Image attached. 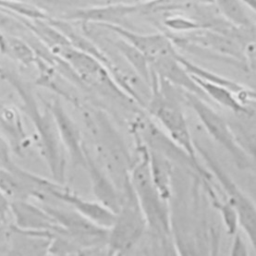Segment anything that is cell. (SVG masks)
<instances>
[{"instance_id":"obj_1","label":"cell","mask_w":256,"mask_h":256,"mask_svg":"<svg viewBox=\"0 0 256 256\" xmlns=\"http://www.w3.org/2000/svg\"><path fill=\"white\" fill-rule=\"evenodd\" d=\"M0 77L17 93L21 102L20 109L30 119L36 131L40 153L50 170L53 180L64 184L66 152L48 102L42 99L41 105L30 84L15 71L2 67Z\"/></svg>"},{"instance_id":"obj_2","label":"cell","mask_w":256,"mask_h":256,"mask_svg":"<svg viewBox=\"0 0 256 256\" xmlns=\"http://www.w3.org/2000/svg\"><path fill=\"white\" fill-rule=\"evenodd\" d=\"M83 121L95 142L96 159L110 177L120 196L132 188L130 170L134 158L130 155L121 135L107 115L96 108L79 104Z\"/></svg>"},{"instance_id":"obj_3","label":"cell","mask_w":256,"mask_h":256,"mask_svg":"<svg viewBox=\"0 0 256 256\" xmlns=\"http://www.w3.org/2000/svg\"><path fill=\"white\" fill-rule=\"evenodd\" d=\"M136 144V157L130 170L132 189L154 240L164 248H174L168 201L160 195L152 181L146 145L138 139Z\"/></svg>"},{"instance_id":"obj_4","label":"cell","mask_w":256,"mask_h":256,"mask_svg":"<svg viewBox=\"0 0 256 256\" xmlns=\"http://www.w3.org/2000/svg\"><path fill=\"white\" fill-rule=\"evenodd\" d=\"M176 86L157 76L154 72L151 81V97L145 108L149 115L158 120L169 138L183 149L199 168H204L199 160L194 146V139L190 133ZM182 91V90H181Z\"/></svg>"},{"instance_id":"obj_5","label":"cell","mask_w":256,"mask_h":256,"mask_svg":"<svg viewBox=\"0 0 256 256\" xmlns=\"http://www.w3.org/2000/svg\"><path fill=\"white\" fill-rule=\"evenodd\" d=\"M146 230L147 224L144 215L131 188L121 195V205L115 213L112 225L108 228L107 254L127 253L138 244Z\"/></svg>"},{"instance_id":"obj_6","label":"cell","mask_w":256,"mask_h":256,"mask_svg":"<svg viewBox=\"0 0 256 256\" xmlns=\"http://www.w3.org/2000/svg\"><path fill=\"white\" fill-rule=\"evenodd\" d=\"M63 59L80 79L83 85L95 89L102 95L114 100L136 104L117 85L107 68L95 57L71 45L64 46L52 53Z\"/></svg>"},{"instance_id":"obj_7","label":"cell","mask_w":256,"mask_h":256,"mask_svg":"<svg viewBox=\"0 0 256 256\" xmlns=\"http://www.w3.org/2000/svg\"><path fill=\"white\" fill-rule=\"evenodd\" d=\"M194 146L224 191L225 199L234 207L238 215L239 227L247 234L253 247L256 246V208L254 202L244 194L232 178L220 166L215 157L204 146L194 140Z\"/></svg>"},{"instance_id":"obj_8","label":"cell","mask_w":256,"mask_h":256,"mask_svg":"<svg viewBox=\"0 0 256 256\" xmlns=\"http://www.w3.org/2000/svg\"><path fill=\"white\" fill-rule=\"evenodd\" d=\"M182 96L183 101L195 112L207 133L229 153L239 169L249 168L251 166L249 156L235 141L227 120L201 97L183 90Z\"/></svg>"},{"instance_id":"obj_9","label":"cell","mask_w":256,"mask_h":256,"mask_svg":"<svg viewBox=\"0 0 256 256\" xmlns=\"http://www.w3.org/2000/svg\"><path fill=\"white\" fill-rule=\"evenodd\" d=\"M44 208L77 245L80 254L98 253L106 249L108 229L94 224L76 210H64L49 205Z\"/></svg>"},{"instance_id":"obj_10","label":"cell","mask_w":256,"mask_h":256,"mask_svg":"<svg viewBox=\"0 0 256 256\" xmlns=\"http://www.w3.org/2000/svg\"><path fill=\"white\" fill-rule=\"evenodd\" d=\"M164 0H152L145 3H112L88 8L76 9L69 12L63 19L81 22L83 25L119 24L126 17L137 13L157 10V6L164 4Z\"/></svg>"},{"instance_id":"obj_11","label":"cell","mask_w":256,"mask_h":256,"mask_svg":"<svg viewBox=\"0 0 256 256\" xmlns=\"http://www.w3.org/2000/svg\"><path fill=\"white\" fill-rule=\"evenodd\" d=\"M98 26L113 32L136 47L146 57L149 65L161 58L178 54L176 45L168 34L160 32L142 34L119 24H99Z\"/></svg>"},{"instance_id":"obj_12","label":"cell","mask_w":256,"mask_h":256,"mask_svg":"<svg viewBox=\"0 0 256 256\" xmlns=\"http://www.w3.org/2000/svg\"><path fill=\"white\" fill-rule=\"evenodd\" d=\"M48 104L56 121L66 154L70 157L74 166H81L84 168L86 144L82 139L80 129L71 119L59 98H54L52 101L48 102Z\"/></svg>"},{"instance_id":"obj_13","label":"cell","mask_w":256,"mask_h":256,"mask_svg":"<svg viewBox=\"0 0 256 256\" xmlns=\"http://www.w3.org/2000/svg\"><path fill=\"white\" fill-rule=\"evenodd\" d=\"M83 169L89 175L92 192L97 201L116 213L121 205L120 193L97 159L90 153L87 146L85 149V165Z\"/></svg>"},{"instance_id":"obj_14","label":"cell","mask_w":256,"mask_h":256,"mask_svg":"<svg viewBox=\"0 0 256 256\" xmlns=\"http://www.w3.org/2000/svg\"><path fill=\"white\" fill-rule=\"evenodd\" d=\"M0 131L17 155H23L31 145L19 110L2 98H0Z\"/></svg>"},{"instance_id":"obj_15","label":"cell","mask_w":256,"mask_h":256,"mask_svg":"<svg viewBox=\"0 0 256 256\" xmlns=\"http://www.w3.org/2000/svg\"><path fill=\"white\" fill-rule=\"evenodd\" d=\"M49 245V231H32L10 225L8 255H45Z\"/></svg>"},{"instance_id":"obj_16","label":"cell","mask_w":256,"mask_h":256,"mask_svg":"<svg viewBox=\"0 0 256 256\" xmlns=\"http://www.w3.org/2000/svg\"><path fill=\"white\" fill-rule=\"evenodd\" d=\"M56 199L72 206L82 216L102 228L108 229L115 219V212L97 200L91 201L79 197L64 185L56 194Z\"/></svg>"},{"instance_id":"obj_17","label":"cell","mask_w":256,"mask_h":256,"mask_svg":"<svg viewBox=\"0 0 256 256\" xmlns=\"http://www.w3.org/2000/svg\"><path fill=\"white\" fill-rule=\"evenodd\" d=\"M10 214L13 218V224L21 229L32 231H49L56 222L52 216L29 200H15L10 202Z\"/></svg>"},{"instance_id":"obj_18","label":"cell","mask_w":256,"mask_h":256,"mask_svg":"<svg viewBox=\"0 0 256 256\" xmlns=\"http://www.w3.org/2000/svg\"><path fill=\"white\" fill-rule=\"evenodd\" d=\"M147 149L152 181L160 195L165 200L169 201L172 195V162L159 151L149 147H147Z\"/></svg>"},{"instance_id":"obj_19","label":"cell","mask_w":256,"mask_h":256,"mask_svg":"<svg viewBox=\"0 0 256 256\" xmlns=\"http://www.w3.org/2000/svg\"><path fill=\"white\" fill-rule=\"evenodd\" d=\"M0 52L24 67L34 66L37 59V54L28 41L5 33H0Z\"/></svg>"},{"instance_id":"obj_20","label":"cell","mask_w":256,"mask_h":256,"mask_svg":"<svg viewBox=\"0 0 256 256\" xmlns=\"http://www.w3.org/2000/svg\"><path fill=\"white\" fill-rule=\"evenodd\" d=\"M235 119L227 120L235 141L249 156L255 153V113L234 114Z\"/></svg>"},{"instance_id":"obj_21","label":"cell","mask_w":256,"mask_h":256,"mask_svg":"<svg viewBox=\"0 0 256 256\" xmlns=\"http://www.w3.org/2000/svg\"><path fill=\"white\" fill-rule=\"evenodd\" d=\"M191 77L194 79V81L197 83V85L202 89V91L207 95V97L215 102H217L219 105L229 109L234 114L239 113H255V108H250L244 106L237 98L235 93H233L231 90L214 84L207 82L205 80H202L200 78L194 77L191 75Z\"/></svg>"},{"instance_id":"obj_22","label":"cell","mask_w":256,"mask_h":256,"mask_svg":"<svg viewBox=\"0 0 256 256\" xmlns=\"http://www.w3.org/2000/svg\"><path fill=\"white\" fill-rule=\"evenodd\" d=\"M111 43L126 63L151 87L152 70L146 57L136 47L119 36Z\"/></svg>"},{"instance_id":"obj_23","label":"cell","mask_w":256,"mask_h":256,"mask_svg":"<svg viewBox=\"0 0 256 256\" xmlns=\"http://www.w3.org/2000/svg\"><path fill=\"white\" fill-rule=\"evenodd\" d=\"M225 20L239 28L253 29L254 23L241 0H212Z\"/></svg>"},{"instance_id":"obj_24","label":"cell","mask_w":256,"mask_h":256,"mask_svg":"<svg viewBox=\"0 0 256 256\" xmlns=\"http://www.w3.org/2000/svg\"><path fill=\"white\" fill-rule=\"evenodd\" d=\"M202 185L204 186V189L207 192L212 202V205L214 206V208L218 210L222 218L223 224L225 225L227 233L233 236L238 231V228H239L238 215L236 210L226 199L223 200L217 195L212 185V181H203Z\"/></svg>"},{"instance_id":"obj_25","label":"cell","mask_w":256,"mask_h":256,"mask_svg":"<svg viewBox=\"0 0 256 256\" xmlns=\"http://www.w3.org/2000/svg\"><path fill=\"white\" fill-rule=\"evenodd\" d=\"M163 23L167 29L178 33H190L196 30L210 28L209 23L199 22L182 15H170L164 18Z\"/></svg>"},{"instance_id":"obj_26","label":"cell","mask_w":256,"mask_h":256,"mask_svg":"<svg viewBox=\"0 0 256 256\" xmlns=\"http://www.w3.org/2000/svg\"><path fill=\"white\" fill-rule=\"evenodd\" d=\"M12 149L8 141L0 135V167L6 169H13L17 164L12 160Z\"/></svg>"},{"instance_id":"obj_27","label":"cell","mask_w":256,"mask_h":256,"mask_svg":"<svg viewBox=\"0 0 256 256\" xmlns=\"http://www.w3.org/2000/svg\"><path fill=\"white\" fill-rule=\"evenodd\" d=\"M10 223L0 217V254H7L10 236Z\"/></svg>"},{"instance_id":"obj_28","label":"cell","mask_w":256,"mask_h":256,"mask_svg":"<svg viewBox=\"0 0 256 256\" xmlns=\"http://www.w3.org/2000/svg\"><path fill=\"white\" fill-rule=\"evenodd\" d=\"M233 241H232V245H231V255L234 256H246L248 255V249L245 245L244 240L242 239L241 234H239V232L237 231L234 235Z\"/></svg>"},{"instance_id":"obj_29","label":"cell","mask_w":256,"mask_h":256,"mask_svg":"<svg viewBox=\"0 0 256 256\" xmlns=\"http://www.w3.org/2000/svg\"><path fill=\"white\" fill-rule=\"evenodd\" d=\"M9 216H11V214H10V201L0 190V217L4 220L8 221Z\"/></svg>"},{"instance_id":"obj_30","label":"cell","mask_w":256,"mask_h":256,"mask_svg":"<svg viewBox=\"0 0 256 256\" xmlns=\"http://www.w3.org/2000/svg\"><path fill=\"white\" fill-rule=\"evenodd\" d=\"M241 2L245 5V6H248L253 12L255 11V0H241Z\"/></svg>"},{"instance_id":"obj_31","label":"cell","mask_w":256,"mask_h":256,"mask_svg":"<svg viewBox=\"0 0 256 256\" xmlns=\"http://www.w3.org/2000/svg\"><path fill=\"white\" fill-rule=\"evenodd\" d=\"M194 1L199 4H202V5H213L212 0H194Z\"/></svg>"},{"instance_id":"obj_32","label":"cell","mask_w":256,"mask_h":256,"mask_svg":"<svg viewBox=\"0 0 256 256\" xmlns=\"http://www.w3.org/2000/svg\"><path fill=\"white\" fill-rule=\"evenodd\" d=\"M1 69H2V67H1V66H0V71H1Z\"/></svg>"}]
</instances>
